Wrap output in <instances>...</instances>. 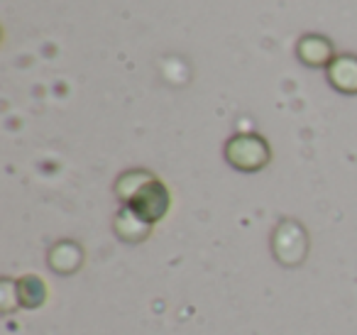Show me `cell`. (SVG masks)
<instances>
[{"label":"cell","instance_id":"6da1fadb","mask_svg":"<svg viewBox=\"0 0 357 335\" xmlns=\"http://www.w3.org/2000/svg\"><path fill=\"white\" fill-rule=\"evenodd\" d=\"M225 162L233 169L245 174L262 172L272 162V149L269 142L257 133H240L225 142Z\"/></svg>","mask_w":357,"mask_h":335},{"label":"cell","instance_id":"7a4b0ae2","mask_svg":"<svg viewBox=\"0 0 357 335\" xmlns=\"http://www.w3.org/2000/svg\"><path fill=\"white\" fill-rule=\"evenodd\" d=\"M123 206L130 208L132 213H137L149 225H154V223H159L167 216L169 206H172V196H169V188L152 174Z\"/></svg>","mask_w":357,"mask_h":335},{"label":"cell","instance_id":"3957f363","mask_svg":"<svg viewBox=\"0 0 357 335\" xmlns=\"http://www.w3.org/2000/svg\"><path fill=\"white\" fill-rule=\"evenodd\" d=\"M272 252L279 265L298 267L308 255V235L298 221H282L272 232Z\"/></svg>","mask_w":357,"mask_h":335},{"label":"cell","instance_id":"277c9868","mask_svg":"<svg viewBox=\"0 0 357 335\" xmlns=\"http://www.w3.org/2000/svg\"><path fill=\"white\" fill-rule=\"evenodd\" d=\"M335 47L326 35L318 32H306L296 42V59L308 69H328L331 61L335 59Z\"/></svg>","mask_w":357,"mask_h":335},{"label":"cell","instance_id":"5b68a950","mask_svg":"<svg viewBox=\"0 0 357 335\" xmlns=\"http://www.w3.org/2000/svg\"><path fill=\"white\" fill-rule=\"evenodd\" d=\"M47 265H50V269L54 271V274L71 276L84 265V250H81V245L74 240H59L50 247Z\"/></svg>","mask_w":357,"mask_h":335},{"label":"cell","instance_id":"8992f818","mask_svg":"<svg viewBox=\"0 0 357 335\" xmlns=\"http://www.w3.org/2000/svg\"><path fill=\"white\" fill-rule=\"evenodd\" d=\"M328 84L345 96H357V54H337L326 69Z\"/></svg>","mask_w":357,"mask_h":335},{"label":"cell","instance_id":"52a82bcc","mask_svg":"<svg viewBox=\"0 0 357 335\" xmlns=\"http://www.w3.org/2000/svg\"><path fill=\"white\" fill-rule=\"evenodd\" d=\"M113 230H115V235H118L120 240L135 245V242H144V240H147L149 232H152V225H149L147 221H142L137 213H132L130 208L123 206L118 213H115Z\"/></svg>","mask_w":357,"mask_h":335},{"label":"cell","instance_id":"ba28073f","mask_svg":"<svg viewBox=\"0 0 357 335\" xmlns=\"http://www.w3.org/2000/svg\"><path fill=\"white\" fill-rule=\"evenodd\" d=\"M17 284V301L22 308H40L47 301V284L35 274L20 276L15 281Z\"/></svg>","mask_w":357,"mask_h":335},{"label":"cell","instance_id":"9c48e42d","mask_svg":"<svg viewBox=\"0 0 357 335\" xmlns=\"http://www.w3.org/2000/svg\"><path fill=\"white\" fill-rule=\"evenodd\" d=\"M149 177H152V172H147V169H128V172L120 174L118 181H115V196L125 203Z\"/></svg>","mask_w":357,"mask_h":335}]
</instances>
